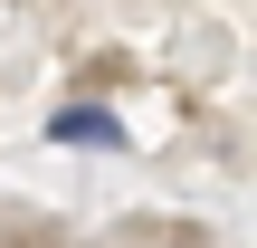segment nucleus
I'll return each instance as SVG.
<instances>
[{"instance_id": "nucleus-1", "label": "nucleus", "mask_w": 257, "mask_h": 248, "mask_svg": "<svg viewBox=\"0 0 257 248\" xmlns=\"http://www.w3.org/2000/svg\"><path fill=\"white\" fill-rule=\"evenodd\" d=\"M48 143H95V153H114L124 124H114L105 105H57V115H48Z\"/></svg>"}]
</instances>
